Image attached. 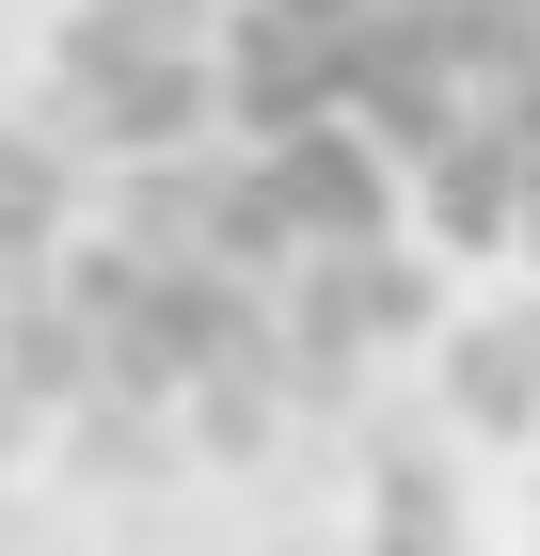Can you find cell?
Here are the masks:
<instances>
[{"mask_svg": "<svg viewBox=\"0 0 540 556\" xmlns=\"http://www.w3.org/2000/svg\"><path fill=\"white\" fill-rule=\"evenodd\" d=\"M48 96H64V128L112 143V160H175V143L223 112V0H80Z\"/></svg>", "mask_w": 540, "mask_h": 556, "instance_id": "obj_1", "label": "cell"}, {"mask_svg": "<svg viewBox=\"0 0 540 556\" xmlns=\"http://www.w3.org/2000/svg\"><path fill=\"white\" fill-rule=\"evenodd\" d=\"M461 397H477L493 429H525V414H540V318H508V334L461 350Z\"/></svg>", "mask_w": 540, "mask_h": 556, "instance_id": "obj_2", "label": "cell"}]
</instances>
